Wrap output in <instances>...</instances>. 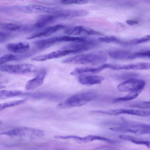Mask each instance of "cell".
Masks as SVG:
<instances>
[{
    "mask_svg": "<svg viewBox=\"0 0 150 150\" xmlns=\"http://www.w3.org/2000/svg\"><path fill=\"white\" fill-rule=\"evenodd\" d=\"M27 100L25 99L14 100L0 104V111L8 108L19 105L26 102Z\"/></svg>",
    "mask_w": 150,
    "mask_h": 150,
    "instance_id": "26",
    "label": "cell"
},
{
    "mask_svg": "<svg viewBox=\"0 0 150 150\" xmlns=\"http://www.w3.org/2000/svg\"><path fill=\"white\" fill-rule=\"evenodd\" d=\"M64 25L58 24L46 28L42 30L34 33L27 37L26 38L31 40L37 38L46 37L50 36L57 31L65 28Z\"/></svg>",
    "mask_w": 150,
    "mask_h": 150,
    "instance_id": "14",
    "label": "cell"
},
{
    "mask_svg": "<svg viewBox=\"0 0 150 150\" xmlns=\"http://www.w3.org/2000/svg\"><path fill=\"white\" fill-rule=\"evenodd\" d=\"M150 50L141 51L132 53L128 59H133L138 58H150Z\"/></svg>",
    "mask_w": 150,
    "mask_h": 150,
    "instance_id": "27",
    "label": "cell"
},
{
    "mask_svg": "<svg viewBox=\"0 0 150 150\" xmlns=\"http://www.w3.org/2000/svg\"><path fill=\"white\" fill-rule=\"evenodd\" d=\"M98 40L102 43H117L125 44H128V42L121 40L116 37L112 35L100 37L98 38Z\"/></svg>",
    "mask_w": 150,
    "mask_h": 150,
    "instance_id": "25",
    "label": "cell"
},
{
    "mask_svg": "<svg viewBox=\"0 0 150 150\" xmlns=\"http://www.w3.org/2000/svg\"><path fill=\"white\" fill-rule=\"evenodd\" d=\"M74 50L63 49L57 50L48 53L38 55L31 59V61L35 62H42L46 60L60 58L71 54L77 53Z\"/></svg>",
    "mask_w": 150,
    "mask_h": 150,
    "instance_id": "8",
    "label": "cell"
},
{
    "mask_svg": "<svg viewBox=\"0 0 150 150\" xmlns=\"http://www.w3.org/2000/svg\"><path fill=\"white\" fill-rule=\"evenodd\" d=\"M22 92L19 90H5L0 91V100L7 99L21 95Z\"/></svg>",
    "mask_w": 150,
    "mask_h": 150,
    "instance_id": "24",
    "label": "cell"
},
{
    "mask_svg": "<svg viewBox=\"0 0 150 150\" xmlns=\"http://www.w3.org/2000/svg\"><path fill=\"white\" fill-rule=\"evenodd\" d=\"M141 92L136 91H131L128 94L123 97L113 99L112 102L115 103L132 100L137 98Z\"/></svg>",
    "mask_w": 150,
    "mask_h": 150,
    "instance_id": "23",
    "label": "cell"
},
{
    "mask_svg": "<svg viewBox=\"0 0 150 150\" xmlns=\"http://www.w3.org/2000/svg\"><path fill=\"white\" fill-rule=\"evenodd\" d=\"M47 74L45 69L41 70L35 78L28 81L25 86V89L28 91L34 90L43 84Z\"/></svg>",
    "mask_w": 150,
    "mask_h": 150,
    "instance_id": "16",
    "label": "cell"
},
{
    "mask_svg": "<svg viewBox=\"0 0 150 150\" xmlns=\"http://www.w3.org/2000/svg\"><path fill=\"white\" fill-rule=\"evenodd\" d=\"M107 59L106 56L101 53H90L66 58L62 62L69 64L95 65L103 63Z\"/></svg>",
    "mask_w": 150,
    "mask_h": 150,
    "instance_id": "1",
    "label": "cell"
},
{
    "mask_svg": "<svg viewBox=\"0 0 150 150\" xmlns=\"http://www.w3.org/2000/svg\"><path fill=\"white\" fill-rule=\"evenodd\" d=\"M150 68V64L149 63L139 62L123 65L108 64V68L115 70H141L148 69Z\"/></svg>",
    "mask_w": 150,
    "mask_h": 150,
    "instance_id": "12",
    "label": "cell"
},
{
    "mask_svg": "<svg viewBox=\"0 0 150 150\" xmlns=\"http://www.w3.org/2000/svg\"><path fill=\"white\" fill-rule=\"evenodd\" d=\"M132 52L127 50H121L110 51L109 56L112 58L117 60L128 59Z\"/></svg>",
    "mask_w": 150,
    "mask_h": 150,
    "instance_id": "21",
    "label": "cell"
},
{
    "mask_svg": "<svg viewBox=\"0 0 150 150\" xmlns=\"http://www.w3.org/2000/svg\"><path fill=\"white\" fill-rule=\"evenodd\" d=\"M145 81L135 78L127 79L119 84L117 88L121 92L132 91H142L145 85Z\"/></svg>",
    "mask_w": 150,
    "mask_h": 150,
    "instance_id": "6",
    "label": "cell"
},
{
    "mask_svg": "<svg viewBox=\"0 0 150 150\" xmlns=\"http://www.w3.org/2000/svg\"><path fill=\"white\" fill-rule=\"evenodd\" d=\"M1 123V122H0V123Z\"/></svg>",
    "mask_w": 150,
    "mask_h": 150,
    "instance_id": "38",
    "label": "cell"
},
{
    "mask_svg": "<svg viewBox=\"0 0 150 150\" xmlns=\"http://www.w3.org/2000/svg\"><path fill=\"white\" fill-rule=\"evenodd\" d=\"M93 112L112 115H117L126 114L141 117H148L150 115L149 111L135 110L127 109H118L106 110H98Z\"/></svg>",
    "mask_w": 150,
    "mask_h": 150,
    "instance_id": "7",
    "label": "cell"
},
{
    "mask_svg": "<svg viewBox=\"0 0 150 150\" xmlns=\"http://www.w3.org/2000/svg\"><path fill=\"white\" fill-rule=\"evenodd\" d=\"M89 14L88 11L83 10L65 9H59L54 14L57 19H68L85 16Z\"/></svg>",
    "mask_w": 150,
    "mask_h": 150,
    "instance_id": "9",
    "label": "cell"
},
{
    "mask_svg": "<svg viewBox=\"0 0 150 150\" xmlns=\"http://www.w3.org/2000/svg\"><path fill=\"white\" fill-rule=\"evenodd\" d=\"M97 43L91 42H74L65 45L63 49L70 50L76 51L77 53L86 51L94 47Z\"/></svg>",
    "mask_w": 150,
    "mask_h": 150,
    "instance_id": "15",
    "label": "cell"
},
{
    "mask_svg": "<svg viewBox=\"0 0 150 150\" xmlns=\"http://www.w3.org/2000/svg\"><path fill=\"white\" fill-rule=\"evenodd\" d=\"M59 42V37H56L39 40L35 42L34 44L38 50H43Z\"/></svg>",
    "mask_w": 150,
    "mask_h": 150,
    "instance_id": "19",
    "label": "cell"
},
{
    "mask_svg": "<svg viewBox=\"0 0 150 150\" xmlns=\"http://www.w3.org/2000/svg\"><path fill=\"white\" fill-rule=\"evenodd\" d=\"M59 8L49 7L35 4H29L21 7L20 9L26 13H46L51 14L54 13Z\"/></svg>",
    "mask_w": 150,
    "mask_h": 150,
    "instance_id": "11",
    "label": "cell"
},
{
    "mask_svg": "<svg viewBox=\"0 0 150 150\" xmlns=\"http://www.w3.org/2000/svg\"><path fill=\"white\" fill-rule=\"evenodd\" d=\"M62 4L65 5L72 4H85L87 3L88 1L87 0H60Z\"/></svg>",
    "mask_w": 150,
    "mask_h": 150,
    "instance_id": "32",
    "label": "cell"
},
{
    "mask_svg": "<svg viewBox=\"0 0 150 150\" xmlns=\"http://www.w3.org/2000/svg\"><path fill=\"white\" fill-rule=\"evenodd\" d=\"M96 97L95 93L88 91L71 96L64 102L58 105L59 108H71L83 106L92 100Z\"/></svg>",
    "mask_w": 150,
    "mask_h": 150,
    "instance_id": "3",
    "label": "cell"
},
{
    "mask_svg": "<svg viewBox=\"0 0 150 150\" xmlns=\"http://www.w3.org/2000/svg\"><path fill=\"white\" fill-rule=\"evenodd\" d=\"M9 37L8 34L0 31V43H4L6 41Z\"/></svg>",
    "mask_w": 150,
    "mask_h": 150,
    "instance_id": "34",
    "label": "cell"
},
{
    "mask_svg": "<svg viewBox=\"0 0 150 150\" xmlns=\"http://www.w3.org/2000/svg\"><path fill=\"white\" fill-rule=\"evenodd\" d=\"M1 75L0 74V77H1Z\"/></svg>",
    "mask_w": 150,
    "mask_h": 150,
    "instance_id": "37",
    "label": "cell"
},
{
    "mask_svg": "<svg viewBox=\"0 0 150 150\" xmlns=\"http://www.w3.org/2000/svg\"><path fill=\"white\" fill-rule=\"evenodd\" d=\"M126 22L130 25H134L138 24L139 23L137 21L132 20H127L126 21Z\"/></svg>",
    "mask_w": 150,
    "mask_h": 150,
    "instance_id": "35",
    "label": "cell"
},
{
    "mask_svg": "<svg viewBox=\"0 0 150 150\" xmlns=\"http://www.w3.org/2000/svg\"><path fill=\"white\" fill-rule=\"evenodd\" d=\"M5 86L0 85V89L4 88Z\"/></svg>",
    "mask_w": 150,
    "mask_h": 150,
    "instance_id": "36",
    "label": "cell"
},
{
    "mask_svg": "<svg viewBox=\"0 0 150 150\" xmlns=\"http://www.w3.org/2000/svg\"><path fill=\"white\" fill-rule=\"evenodd\" d=\"M104 69L102 65L97 68L89 67H78L74 69L71 72L70 74L72 76H76L86 73H96Z\"/></svg>",
    "mask_w": 150,
    "mask_h": 150,
    "instance_id": "20",
    "label": "cell"
},
{
    "mask_svg": "<svg viewBox=\"0 0 150 150\" xmlns=\"http://www.w3.org/2000/svg\"><path fill=\"white\" fill-rule=\"evenodd\" d=\"M119 137L122 140L128 141L137 144L144 145L148 148H150V143L149 141L140 139L132 136L125 135H120Z\"/></svg>",
    "mask_w": 150,
    "mask_h": 150,
    "instance_id": "22",
    "label": "cell"
},
{
    "mask_svg": "<svg viewBox=\"0 0 150 150\" xmlns=\"http://www.w3.org/2000/svg\"><path fill=\"white\" fill-rule=\"evenodd\" d=\"M138 75L133 73H127L117 75L116 77L121 79H129L136 77Z\"/></svg>",
    "mask_w": 150,
    "mask_h": 150,
    "instance_id": "31",
    "label": "cell"
},
{
    "mask_svg": "<svg viewBox=\"0 0 150 150\" xmlns=\"http://www.w3.org/2000/svg\"><path fill=\"white\" fill-rule=\"evenodd\" d=\"M104 78L100 76L80 74L78 77L79 82L81 84L87 86L99 84L104 80Z\"/></svg>",
    "mask_w": 150,
    "mask_h": 150,
    "instance_id": "13",
    "label": "cell"
},
{
    "mask_svg": "<svg viewBox=\"0 0 150 150\" xmlns=\"http://www.w3.org/2000/svg\"><path fill=\"white\" fill-rule=\"evenodd\" d=\"M109 129L114 132L125 133H131L141 135L149 134L150 125L139 122L124 121L117 126L113 127Z\"/></svg>",
    "mask_w": 150,
    "mask_h": 150,
    "instance_id": "2",
    "label": "cell"
},
{
    "mask_svg": "<svg viewBox=\"0 0 150 150\" xmlns=\"http://www.w3.org/2000/svg\"><path fill=\"white\" fill-rule=\"evenodd\" d=\"M16 56L10 54H5L0 57V65L15 59Z\"/></svg>",
    "mask_w": 150,
    "mask_h": 150,
    "instance_id": "30",
    "label": "cell"
},
{
    "mask_svg": "<svg viewBox=\"0 0 150 150\" xmlns=\"http://www.w3.org/2000/svg\"><path fill=\"white\" fill-rule=\"evenodd\" d=\"M0 134L10 136L27 137L32 138L41 137L45 133L42 130L27 127H20L3 132Z\"/></svg>",
    "mask_w": 150,
    "mask_h": 150,
    "instance_id": "4",
    "label": "cell"
},
{
    "mask_svg": "<svg viewBox=\"0 0 150 150\" xmlns=\"http://www.w3.org/2000/svg\"><path fill=\"white\" fill-rule=\"evenodd\" d=\"M5 47L8 51L11 52L22 53L26 52L29 49L30 44L26 42L9 43L5 45Z\"/></svg>",
    "mask_w": 150,
    "mask_h": 150,
    "instance_id": "17",
    "label": "cell"
},
{
    "mask_svg": "<svg viewBox=\"0 0 150 150\" xmlns=\"http://www.w3.org/2000/svg\"><path fill=\"white\" fill-rule=\"evenodd\" d=\"M64 33L68 35L74 36L101 35L99 32L83 26H75L68 28L64 30Z\"/></svg>",
    "mask_w": 150,
    "mask_h": 150,
    "instance_id": "10",
    "label": "cell"
},
{
    "mask_svg": "<svg viewBox=\"0 0 150 150\" xmlns=\"http://www.w3.org/2000/svg\"><path fill=\"white\" fill-rule=\"evenodd\" d=\"M36 66L30 64L0 65V71L10 74H21L34 72Z\"/></svg>",
    "mask_w": 150,
    "mask_h": 150,
    "instance_id": "5",
    "label": "cell"
},
{
    "mask_svg": "<svg viewBox=\"0 0 150 150\" xmlns=\"http://www.w3.org/2000/svg\"><path fill=\"white\" fill-rule=\"evenodd\" d=\"M5 27L8 30L14 31L20 30L21 26L12 23H9L5 25Z\"/></svg>",
    "mask_w": 150,
    "mask_h": 150,
    "instance_id": "33",
    "label": "cell"
},
{
    "mask_svg": "<svg viewBox=\"0 0 150 150\" xmlns=\"http://www.w3.org/2000/svg\"><path fill=\"white\" fill-rule=\"evenodd\" d=\"M57 18L53 14H45L40 16L36 23L34 24L36 28H42L55 21Z\"/></svg>",
    "mask_w": 150,
    "mask_h": 150,
    "instance_id": "18",
    "label": "cell"
},
{
    "mask_svg": "<svg viewBox=\"0 0 150 150\" xmlns=\"http://www.w3.org/2000/svg\"><path fill=\"white\" fill-rule=\"evenodd\" d=\"M150 39V35H147L142 38H135L130 40L129 44L132 45H135L149 42Z\"/></svg>",
    "mask_w": 150,
    "mask_h": 150,
    "instance_id": "29",
    "label": "cell"
},
{
    "mask_svg": "<svg viewBox=\"0 0 150 150\" xmlns=\"http://www.w3.org/2000/svg\"><path fill=\"white\" fill-rule=\"evenodd\" d=\"M129 106L143 109H149L150 101H141L130 104Z\"/></svg>",
    "mask_w": 150,
    "mask_h": 150,
    "instance_id": "28",
    "label": "cell"
}]
</instances>
